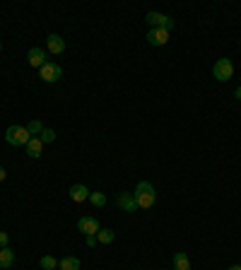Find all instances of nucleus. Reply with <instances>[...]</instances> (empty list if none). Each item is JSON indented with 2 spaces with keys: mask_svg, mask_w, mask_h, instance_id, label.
Returning a JSON list of instances; mask_svg holds the SVG:
<instances>
[{
  "mask_svg": "<svg viewBox=\"0 0 241 270\" xmlns=\"http://www.w3.org/2000/svg\"><path fill=\"white\" fill-rule=\"evenodd\" d=\"M41 80L44 82H58L63 78V68L58 66V63H51V60H46V66L39 70Z\"/></svg>",
  "mask_w": 241,
  "mask_h": 270,
  "instance_id": "obj_5",
  "label": "nucleus"
},
{
  "mask_svg": "<svg viewBox=\"0 0 241 270\" xmlns=\"http://www.w3.org/2000/svg\"><path fill=\"white\" fill-rule=\"evenodd\" d=\"M135 202H138V208H142V210H148L154 205L157 200V193H154V186L150 184V181H140L138 186H135V193H133Z\"/></svg>",
  "mask_w": 241,
  "mask_h": 270,
  "instance_id": "obj_1",
  "label": "nucleus"
},
{
  "mask_svg": "<svg viewBox=\"0 0 241 270\" xmlns=\"http://www.w3.org/2000/svg\"><path fill=\"white\" fill-rule=\"evenodd\" d=\"M27 58H29V66H32V68H39V70H41V68L46 66V54H44V48H39V46L29 48Z\"/></svg>",
  "mask_w": 241,
  "mask_h": 270,
  "instance_id": "obj_9",
  "label": "nucleus"
},
{
  "mask_svg": "<svg viewBox=\"0 0 241 270\" xmlns=\"http://www.w3.org/2000/svg\"><path fill=\"white\" fill-rule=\"evenodd\" d=\"M116 202H118V208L123 212H135V210H138V202H135L133 193H118Z\"/></svg>",
  "mask_w": 241,
  "mask_h": 270,
  "instance_id": "obj_10",
  "label": "nucleus"
},
{
  "mask_svg": "<svg viewBox=\"0 0 241 270\" xmlns=\"http://www.w3.org/2000/svg\"><path fill=\"white\" fill-rule=\"evenodd\" d=\"M39 138H41V142H44V145H46V142H54V140H56V130H54V128H44Z\"/></svg>",
  "mask_w": 241,
  "mask_h": 270,
  "instance_id": "obj_20",
  "label": "nucleus"
},
{
  "mask_svg": "<svg viewBox=\"0 0 241 270\" xmlns=\"http://www.w3.org/2000/svg\"><path fill=\"white\" fill-rule=\"evenodd\" d=\"M10 242V236H8V232H0V248H5Z\"/></svg>",
  "mask_w": 241,
  "mask_h": 270,
  "instance_id": "obj_21",
  "label": "nucleus"
},
{
  "mask_svg": "<svg viewBox=\"0 0 241 270\" xmlns=\"http://www.w3.org/2000/svg\"><path fill=\"white\" fill-rule=\"evenodd\" d=\"M212 75L217 78V82H229L234 78V63L232 58H220L212 68Z\"/></svg>",
  "mask_w": 241,
  "mask_h": 270,
  "instance_id": "obj_3",
  "label": "nucleus"
},
{
  "mask_svg": "<svg viewBox=\"0 0 241 270\" xmlns=\"http://www.w3.org/2000/svg\"><path fill=\"white\" fill-rule=\"evenodd\" d=\"M96 236H87V246H90V248H94V246H96Z\"/></svg>",
  "mask_w": 241,
  "mask_h": 270,
  "instance_id": "obj_22",
  "label": "nucleus"
},
{
  "mask_svg": "<svg viewBox=\"0 0 241 270\" xmlns=\"http://www.w3.org/2000/svg\"><path fill=\"white\" fill-rule=\"evenodd\" d=\"M174 270H190V260H188V256L184 251L174 254Z\"/></svg>",
  "mask_w": 241,
  "mask_h": 270,
  "instance_id": "obj_15",
  "label": "nucleus"
},
{
  "mask_svg": "<svg viewBox=\"0 0 241 270\" xmlns=\"http://www.w3.org/2000/svg\"><path fill=\"white\" fill-rule=\"evenodd\" d=\"M58 268L60 270H80V258L75 256H66L58 260Z\"/></svg>",
  "mask_w": 241,
  "mask_h": 270,
  "instance_id": "obj_13",
  "label": "nucleus"
},
{
  "mask_svg": "<svg viewBox=\"0 0 241 270\" xmlns=\"http://www.w3.org/2000/svg\"><path fill=\"white\" fill-rule=\"evenodd\" d=\"M78 230H80L84 236H96V232L102 230V227H99L96 217H80V220H78Z\"/></svg>",
  "mask_w": 241,
  "mask_h": 270,
  "instance_id": "obj_6",
  "label": "nucleus"
},
{
  "mask_svg": "<svg viewBox=\"0 0 241 270\" xmlns=\"http://www.w3.org/2000/svg\"><path fill=\"white\" fill-rule=\"evenodd\" d=\"M46 48H48V54L60 56L63 51H66V39H63L60 34H48V39H46Z\"/></svg>",
  "mask_w": 241,
  "mask_h": 270,
  "instance_id": "obj_7",
  "label": "nucleus"
},
{
  "mask_svg": "<svg viewBox=\"0 0 241 270\" xmlns=\"http://www.w3.org/2000/svg\"><path fill=\"white\" fill-rule=\"evenodd\" d=\"M24 150H27V154L32 157V160H39L41 152H44V142H41V138H32Z\"/></svg>",
  "mask_w": 241,
  "mask_h": 270,
  "instance_id": "obj_12",
  "label": "nucleus"
},
{
  "mask_svg": "<svg viewBox=\"0 0 241 270\" xmlns=\"http://www.w3.org/2000/svg\"><path fill=\"white\" fill-rule=\"evenodd\" d=\"M90 202H92L94 208H104L106 205V196L102 190H94V193H90Z\"/></svg>",
  "mask_w": 241,
  "mask_h": 270,
  "instance_id": "obj_17",
  "label": "nucleus"
},
{
  "mask_svg": "<svg viewBox=\"0 0 241 270\" xmlns=\"http://www.w3.org/2000/svg\"><path fill=\"white\" fill-rule=\"evenodd\" d=\"M32 140L27 126H10L5 130V142L12 145V148H27V142Z\"/></svg>",
  "mask_w": 241,
  "mask_h": 270,
  "instance_id": "obj_2",
  "label": "nucleus"
},
{
  "mask_svg": "<svg viewBox=\"0 0 241 270\" xmlns=\"http://www.w3.org/2000/svg\"><path fill=\"white\" fill-rule=\"evenodd\" d=\"M12 263H14V254H12V251H10L8 246H5V248H0V268L8 270Z\"/></svg>",
  "mask_w": 241,
  "mask_h": 270,
  "instance_id": "obj_14",
  "label": "nucleus"
},
{
  "mask_svg": "<svg viewBox=\"0 0 241 270\" xmlns=\"http://www.w3.org/2000/svg\"><path fill=\"white\" fill-rule=\"evenodd\" d=\"M0 51H2V44H0Z\"/></svg>",
  "mask_w": 241,
  "mask_h": 270,
  "instance_id": "obj_26",
  "label": "nucleus"
},
{
  "mask_svg": "<svg viewBox=\"0 0 241 270\" xmlns=\"http://www.w3.org/2000/svg\"><path fill=\"white\" fill-rule=\"evenodd\" d=\"M5 176H8V172H5V169H2V166H0V184H2V181H5Z\"/></svg>",
  "mask_w": 241,
  "mask_h": 270,
  "instance_id": "obj_23",
  "label": "nucleus"
},
{
  "mask_svg": "<svg viewBox=\"0 0 241 270\" xmlns=\"http://www.w3.org/2000/svg\"><path fill=\"white\" fill-rule=\"evenodd\" d=\"M145 20L152 24V29H166V32H172L174 24H176L169 14H162V12H148L145 14Z\"/></svg>",
  "mask_w": 241,
  "mask_h": 270,
  "instance_id": "obj_4",
  "label": "nucleus"
},
{
  "mask_svg": "<svg viewBox=\"0 0 241 270\" xmlns=\"http://www.w3.org/2000/svg\"><path fill=\"white\" fill-rule=\"evenodd\" d=\"M39 266H41L44 270H56V268H58V260H56L54 256H44V258L39 260Z\"/></svg>",
  "mask_w": 241,
  "mask_h": 270,
  "instance_id": "obj_18",
  "label": "nucleus"
},
{
  "mask_svg": "<svg viewBox=\"0 0 241 270\" xmlns=\"http://www.w3.org/2000/svg\"><path fill=\"white\" fill-rule=\"evenodd\" d=\"M70 198L75 202H84V200H90V188L84 186V184H75L72 188H70Z\"/></svg>",
  "mask_w": 241,
  "mask_h": 270,
  "instance_id": "obj_11",
  "label": "nucleus"
},
{
  "mask_svg": "<svg viewBox=\"0 0 241 270\" xmlns=\"http://www.w3.org/2000/svg\"><path fill=\"white\" fill-rule=\"evenodd\" d=\"M234 96H236V99L241 102V87H236V92H234Z\"/></svg>",
  "mask_w": 241,
  "mask_h": 270,
  "instance_id": "obj_24",
  "label": "nucleus"
},
{
  "mask_svg": "<svg viewBox=\"0 0 241 270\" xmlns=\"http://www.w3.org/2000/svg\"><path fill=\"white\" fill-rule=\"evenodd\" d=\"M27 130H29V135L34 138V135H41L44 126H41V121H36V118H34V121H29V123H27Z\"/></svg>",
  "mask_w": 241,
  "mask_h": 270,
  "instance_id": "obj_19",
  "label": "nucleus"
},
{
  "mask_svg": "<svg viewBox=\"0 0 241 270\" xmlns=\"http://www.w3.org/2000/svg\"><path fill=\"white\" fill-rule=\"evenodd\" d=\"M148 41L152 46H166V44H169V32H166V29H150Z\"/></svg>",
  "mask_w": 241,
  "mask_h": 270,
  "instance_id": "obj_8",
  "label": "nucleus"
},
{
  "mask_svg": "<svg viewBox=\"0 0 241 270\" xmlns=\"http://www.w3.org/2000/svg\"><path fill=\"white\" fill-rule=\"evenodd\" d=\"M114 239H116V232L114 230H99L96 232V242L99 244H114Z\"/></svg>",
  "mask_w": 241,
  "mask_h": 270,
  "instance_id": "obj_16",
  "label": "nucleus"
},
{
  "mask_svg": "<svg viewBox=\"0 0 241 270\" xmlns=\"http://www.w3.org/2000/svg\"><path fill=\"white\" fill-rule=\"evenodd\" d=\"M229 270H241V266H232V268H229Z\"/></svg>",
  "mask_w": 241,
  "mask_h": 270,
  "instance_id": "obj_25",
  "label": "nucleus"
}]
</instances>
